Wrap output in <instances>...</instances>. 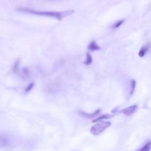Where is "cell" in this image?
I'll list each match as a JSON object with an SVG mask.
<instances>
[{"instance_id":"1","label":"cell","mask_w":151,"mask_h":151,"mask_svg":"<svg viewBox=\"0 0 151 151\" xmlns=\"http://www.w3.org/2000/svg\"><path fill=\"white\" fill-rule=\"evenodd\" d=\"M19 10L24 13H32V14L39 15V16H50V17L56 18L58 20H62L63 18L69 16L70 15L75 13V10H66V11H38V10H31L29 8H19Z\"/></svg>"},{"instance_id":"2","label":"cell","mask_w":151,"mask_h":151,"mask_svg":"<svg viewBox=\"0 0 151 151\" xmlns=\"http://www.w3.org/2000/svg\"><path fill=\"white\" fill-rule=\"evenodd\" d=\"M110 122H105V121H100V122H97L94 125H93L90 129L91 134L94 136H97L99 134H102L103 131H106L108 128L111 126Z\"/></svg>"},{"instance_id":"3","label":"cell","mask_w":151,"mask_h":151,"mask_svg":"<svg viewBox=\"0 0 151 151\" xmlns=\"http://www.w3.org/2000/svg\"><path fill=\"white\" fill-rule=\"evenodd\" d=\"M137 109V105H133V106H129V107L126 108V109H123L122 111H121L122 114L127 115V116H130V115H132L133 114H134L136 112Z\"/></svg>"},{"instance_id":"4","label":"cell","mask_w":151,"mask_h":151,"mask_svg":"<svg viewBox=\"0 0 151 151\" xmlns=\"http://www.w3.org/2000/svg\"><path fill=\"white\" fill-rule=\"evenodd\" d=\"M100 109H97V111H96L95 112H94V113H86V112H81V114L82 115V116H85V117L88 118V119H91V118H94L96 116H97V115L100 114Z\"/></svg>"},{"instance_id":"5","label":"cell","mask_w":151,"mask_h":151,"mask_svg":"<svg viewBox=\"0 0 151 151\" xmlns=\"http://www.w3.org/2000/svg\"><path fill=\"white\" fill-rule=\"evenodd\" d=\"M149 48H150V44H147V45L143 46L141 48V50H139V56L141 58L144 57V56L145 55L146 53H147V52L148 51Z\"/></svg>"},{"instance_id":"6","label":"cell","mask_w":151,"mask_h":151,"mask_svg":"<svg viewBox=\"0 0 151 151\" xmlns=\"http://www.w3.org/2000/svg\"><path fill=\"white\" fill-rule=\"evenodd\" d=\"M114 115H111V114H103L102 115V116H100L99 117L96 118V119H94V120L92 121L93 122H100V121H102L103 119H111V118H113Z\"/></svg>"},{"instance_id":"7","label":"cell","mask_w":151,"mask_h":151,"mask_svg":"<svg viewBox=\"0 0 151 151\" xmlns=\"http://www.w3.org/2000/svg\"><path fill=\"white\" fill-rule=\"evenodd\" d=\"M88 50L91 51H97V50H100V47L95 42V41H92L88 45Z\"/></svg>"},{"instance_id":"8","label":"cell","mask_w":151,"mask_h":151,"mask_svg":"<svg viewBox=\"0 0 151 151\" xmlns=\"http://www.w3.org/2000/svg\"><path fill=\"white\" fill-rule=\"evenodd\" d=\"M91 63H92V58H91V55L89 53H86V58L84 61V64L86 66H89Z\"/></svg>"},{"instance_id":"9","label":"cell","mask_w":151,"mask_h":151,"mask_svg":"<svg viewBox=\"0 0 151 151\" xmlns=\"http://www.w3.org/2000/svg\"><path fill=\"white\" fill-rule=\"evenodd\" d=\"M150 149H151V141L147 142V144L145 145L138 151H149Z\"/></svg>"},{"instance_id":"10","label":"cell","mask_w":151,"mask_h":151,"mask_svg":"<svg viewBox=\"0 0 151 151\" xmlns=\"http://www.w3.org/2000/svg\"><path fill=\"white\" fill-rule=\"evenodd\" d=\"M19 64H20V60L18 59V60L15 62L14 65H13V69H12V70H13V72H17L18 71H19Z\"/></svg>"},{"instance_id":"11","label":"cell","mask_w":151,"mask_h":151,"mask_svg":"<svg viewBox=\"0 0 151 151\" xmlns=\"http://www.w3.org/2000/svg\"><path fill=\"white\" fill-rule=\"evenodd\" d=\"M131 95H132L134 94V91H135V88H136V81L134 80H132L131 81Z\"/></svg>"},{"instance_id":"12","label":"cell","mask_w":151,"mask_h":151,"mask_svg":"<svg viewBox=\"0 0 151 151\" xmlns=\"http://www.w3.org/2000/svg\"><path fill=\"white\" fill-rule=\"evenodd\" d=\"M124 22H125V20H124V19H122V20L119 21V22H116V24H114V26H113V28H114V29H116V28H118V27H120L121 25H122V24L124 23Z\"/></svg>"},{"instance_id":"13","label":"cell","mask_w":151,"mask_h":151,"mask_svg":"<svg viewBox=\"0 0 151 151\" xmlns=\"http://www.w3.org/2000/svg\"><path fill=\"white\" fill-rule=\"evenodd\" d=\"M22 74H23V76L24 77V78H29V70H28L27 68H24V69H23Z\"/></svg>"},{"instance_id":"14","label":"cell","mask_w":151,"mask_h":151,"mask_svg":"<svg viewBox=\"0 0 151 151\" xmlns=\"http://www.w3.org/2000/svg\"><path fill=\"white\" fill-rule=\"evenodd\" d=\"M34 86H35L34 83H29V85L27 86V88H25V92H29V91H30V90L32 89V88H33Z\"/></svg>"}]
</instances>
